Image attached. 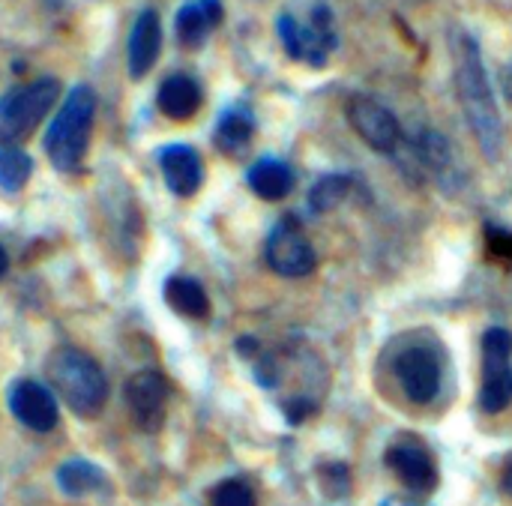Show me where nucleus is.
<instances>
[{
  "label": "nucleus",
  "instance_id": "23",
  "mask_svg": "<svg viewBox=\"0 0 512 506\" xmlns=\"http://www.w3.org/2000/svg\"><path fill=\"white\" fill-rule=\"evenodd\" d=\"M210 504L213 506H258V498L252 492L249 483L243 480H222L213 495H210Z\"/></svg>",
  "mask_w": 512,
  "mask_h": 506
},
{
  "label": "nucleus",
  "instance_id": "26",
  "mask_svg": "<svg viewBox=\"0 0 512 506\" xmlns=\"http://www.w3.org/2000/svg\"><path fill=\"white\" fill-rule=\"evenodd\" d=\"M381 506H423L417 504V501H411V498H399V495H390V498H384Z\"/></svg>",
  "mask_w": 512,
  "mask_h": 506
},
{
  "label": "nucleus",
  "instance_id": "15",
  "mask_svg": "<svg viewBox=\"0 0 512 506\" xmlns=\"http://www.w3.org/2000/svg\"><path fill=\"white\" fill-rule=\"evenodd\" d=\"M219 21H222L219 0H195V3H186L177 12V39L186 48H198Z\"/></svg>",
  "mask_w": 512,
  "mask_h": 506
},
{
  "label": "nucleus",
  "instance_id": "13",
  "mask_svg": "<svg viewBox=\"0 0 512 506\" xmlns=\"http://www.w3.org/2000/svg\"><path fill=\"white\" fill-rule=\"evenodd\" d=\"M162 177L168 189L180 198H192L204 183L201 156L186 144H171L162 150Z\"/></svg>",
  "mask_w": 512,
  "mask_h": 506
},
{
  "label": "nucleus",
  "instance_id": "5",
  "mask_svg": "<svg viewBox=\"0 0 512 506\" xmlns=\"http://www.w3.org/2000/svg\"><path fill=\"white\" fill-rule=\"evenodd\" d=\"M276 27L291 60L324 66L330 51L336 48V27H333V12L327 9V3L312 0L306 15L282 12Z\"/></svg>",
  "mask_w": 512,
  "mask_h": 506
},
{
  "label": "nucleus",
  "instance_id": "11",
  "mask_svg": "<svg viewBox=\"0 0 512 506\" xmlns=\"http://www.w3.org/2000/svg\"><path fill=\"white\" fill-rule=\"evenodd\" d=\"M396 378L414 405H426L438 396V384H441L438 357L426 348H408L396 360Z\"/></svg>",
  "mask_w": 512,
  "mask_h": 506
},
{
  "label": "nucleus",
  "instance_id": "4",
  "mask_svg": "<svg viewBox=\"0 0 512 506\" xmlns=\"http://www.w3.org/2000/svg\"><path fill=\"white\" fill-rule=\"evenodd\" d=\"M57 96H60L57 78H39L33 84H24L0 96V144L3 147L24 144L39 129Z\"/></svg>",
  "mask_w": 512,
  "mask_h": 506
},
{
  "label": "nucleus",
  "instance_id": "8",
  "mask_svg": "<svg viewBox=\"0 0 512 506\" xmlns=\"http://www.w3.org/2000/svg\"><path fill=\"white\" fill-rule=\"evenodd\" d=\"M387 468L402 480V486L414 495H432L438 489V465L429 447L414 435H399L390 441L384 453Z\"/></svg>",
  "mask_w": 512,
  "mask_h": 506
},
{
  "label": "nucleus",
  "instance_id": "25",
  "mask_svg": "<svg viewBox=\"0 0 512 506\" xmlns=\"http://www.w3.org/2000/svg\"><path fill=\"white\" fill-rule=\"evenodd\" d=\"M321 480H324V489L333 498H339V495L348 492V468L345 465H327L324 474H321Z\"/></svg>",
  "mask_w": 512,
  "mask_h": 506
},
{
  "label": "nucleus",
  "instance_id": "27",
  "mask_svg": "<svg viewBox=\"0 0 512 506\" xmlns=\"http://www.w3.org/2000/svg\"><path fill=\"white\" fill-rule=\"evenodd\" d=\"M501 489H504V495L512 498V465L504 471V480H501Z\"/></svg>",
  "mask_w": 512,
  "mask_h": 506
},
{
  "label": "nucleus",
  "instance_id": "19",
  "mask_svg": "<svg viewBox=\"0 0 512 506\" xmlns=\"http://www.w3.org/2000/svg\"><path fill=\"white\" fill-rule=\"evenodd\" d=\"M255 123L246 111H228L216 126V147L225 156H243L252 144Z\"/></svg>",
  "mask_w": 512,
  "mask_h": 506
},
{
  "label": "nucleus",
  "instance_id": "6",
  "mask_svg": "<svg viewBox=\"0 0 512 506\" xmlns=\"http://www.w3.org/2000/svg\"><path fill=\"white\" fill-rule=\"evenodd\" d=\"M512 333L492 327L483 336V387L480 408L486 414H501L512 402Z\"/></svg>",
  "mask_w": 512,
  "mask_h": 506
},
{
  "label": "nucleus",
  "instance_id": "9",
  "mask_svg": "<svg viewBox=\"0 0 512 506\" xmlns=\"http://www.w3.org/2000/svg\"><path fill=\"white\" fill-rule=\"evenodd\" d=\"M348 123L354 132L378 153H396L402 144V129L399 120L387 105H381L372 96H351L348 102Z\"/></svg>",
  "mask_w": 512,
  "mask_h": 506
},
{
  "label": "nucleus",
  "instance_id": "18",
  "mask_svg": "<svg viewBox=\"0 0 512 506\" xmlns=\"http://www.w3.org/2000/svg\"><path fill=\"white\" fill-rule=\"evenodd\" d=\"M165 300L171 303L174 312H180L186 318H207L210 315V297L195 279L171 276L165 282Z\"/></svg>",
  "mask_w": 512,
  "mask_h": 506
},
{
  "label": "nucleus",
  "instance_id": "28",
  "mask_svg": "<svg viewBox=\"0 0 512 506\" xmlns=\"http://www.w3.org/2000/svg\"><path fill=\"white\" fill-rule=\"evenodd\" d=\"M6 270H9V258H6V249L0 246V279L6 276Z\"/></svg>",
  "mask_w": 512,
  "mask_h": 506
},
{
  "label": "nucleus",
  "instance_id": "1",
  "mask_svg": "<svg viewBox=\"0 0 512 506\" xmlns=\"http://www.w3.org/2000/svg\"><path fill=\"white\" fill-rule=\"evenodd\" d=\"M456 81H459V96L468 114V123L483 147L486 156H498L501 153V117L495 108V96L483 69V57L480 48L471 36L459 39V60H456Z\"/></svg>",
  "mask_w": 512,
  "mask_h": 506
},
{
  "label": "nucleus",
  "instance_id": "17",
  "mask_svg": "<svg viewBox=\"0 0 512 506\" xmlns=\"http://www.w3.org/2000/svg\"><path fill=\"white\" fill-rule=\"evenodd\" d=\"M246 180H249L252 192L258 198H264V201H282L291 192V186H294L291 168L285 162H279V159H261V162H255L249 168Z\"/></svg>",
  "mask_w": 512,
  "mask_h": 506
},
{
  "label": "nucleus",
  "instance_id": "22",
  "mask_svg": "<svg viewBox=\"0 0 512 506\" xmlns=\"http://www.w3.org/2000/svg\"><path fill=\"white\" fill-rule=\"evenodd\" d=\"M33 162L21 147H3L0 144V189L18 192L30 180Z\"/></svg>",
  "mask_w": 512,
  "mask_h": 506
},
{
  "label": "nucleus",
  "instance_id": "24",
  "mask_svg": "<svg viewBox=\"0 0 512 506\" xmlns=\"http://www.w3.org/2000/svg\"><path fill=\"white\" fill-rule=\"evenodd\" d=\"M486 252H489L495 261H512V231H504V228L489 225V228H486Z\"/></svg>",
  "mask_w": 512,
  "mask_h": 506
},
{
  "label": "nucleus",
  "instance_id": "21",
  "mask_svg": "<svg viewBox=\"0 0 512 506\" xmlns=\"http://www.w3.org/2000/svg\"><path fill=\"white\" fill-rule=\"evenodd\" d=\"M348 192H351V180H348L345 174H327V177H321V180L312 186V192H309V207H312L315 213H330V210H336V207L348 198Z\"/></svg>",
  "mask_w": 512,
  "mask_h": 506
},
{
  "label": "nucleus",
  "instance_id": "7",
  "mask_svg": "<svg viewBox=\"0 0 512 506\" xmlns=\"http://www.w3.org/2000/svg\"><path fill=\"white\" fill-rule=\"evenodd\" d=\"M267 267L279 276L288 279H300L315 273L318 267V252L309 243V237L303 234V228L294 219H282L270 237H267V249H264Z\"/></svg>",
  "mask_w": 512,
  "mask_h": 506
},
{
  "label": "nucleus",
  "instance_id": "2",
  "mask_svg": "<svg viewBox=\"0 0 512 506\" xmlns=\"http://www.w3.org/2000/svg\"><path fill=\"white\" fill-rule=\"evenodd\" d=\"M48 378L57 387L60 399L84 420L99 417L108 402V381L102 369L75 348H63L48 363Z\"/></svg>",
  "mask_w": 512,
  "mask_h": 506
},
{
  "label": "nucleus",
  "instance_id": "16",
  "mask_svg": "<svg viewBox=\"0 0 512 506\" xmlns=\"http://www.w3.org/2000/svg\"><path fill=\"white\" fill-rule=\"evenodd\" d=\"M159 108L171 120H189L201 108V87L189 75H171L159 87Z\"/></svg>",
  "mask_w": 512,
  "mask_h": 506
},
{
  "label": "nucleus",
  "instance_id": "14",
  "mask_svg": "<svg viewBox=\"0 0 512 506\" xmlns=\"http://www.w3.org/2000/svg\"><path fill=\"white\" fill-rule=\"evenodd\" d=\"M159 48H162V24H159V15L153 9H144L135 24H132V33H129V75L132 78H144L156 57H159Z\"/></svg>",
  "mask_w": 512,
  "mask_h": 506
},
{
  "label": "nucleus",
  "instance_id": "10",
  "mask_svg": "<svg viewBox=\"0 0 512 506\" xmlns=\"http://www.w3.org/2000/svg\"><path fill=\"white\" fill-rule=\"evenodd\" d=\"M168 387L159 372H138L126 384V405L141 432H159L165 426Z\"/></svg>",
  "mask_w": 512,
  "mask_h": 506
},
{
  "label": "nucleus",
  "instance_id": "20",
  "mask_svg": "<svg viewBox=\"0 0 512 506\" xmlns=\"http://www.w3.org/2000/svg\"><path fill=\"white\" fill-rule=\"evenodd\" d=\"M57 483H60V489H63L69 498H81V495H87V492H93V489L102 486V471L93 468L90 462L75 459V462H66V465L57 471Z\"/></svg>",
  "mask_w": 512,
  "mask_h": 506
},
{
  "label": "nucleus",
  "instance_id": "12",
  "mask_svg": "<svg viewBox=\"0 0 512 506\" xmlns=\"http://www.w3.org/2000/svg\"><path fill=\"white\" fill-rule=\"evenodd\" d=\"M9 408L15 414V420L33 432H51L60 420L57 402L51 396V390L39 381H18L9 390Z\"/></svg>",
  "mask_w": 512,
  "mask_h": 506
},
{
  "label": "nucleus",
  "instance_id": "3",
  "mask_svg": "<svg viewBox=\"0 0 512 506\" xmlns=\"http://www.w3.org/2000/svg\"><path fill=\"white\" fill-rule=\"evenodd\" d=\"M96 114V99L90 87L69 90L60 114L54 117L51 129L45 132V153L60 171H75L90 144V126Z\"/></svg>",
  "mask_w": 512,
  "mask_h": 506
}]
</instances>
